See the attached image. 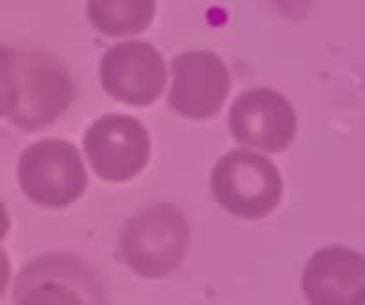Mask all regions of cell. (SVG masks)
<instances>
[{"label": "cell", "mask_w": 365, "mask_h": 305, "mask_svg": "<svg viewBox=\"0 0 365 305\" xmlns=\"http://www.w3.org/2000/svg\"><path fill=\"white\" fill-rule=\"evenodd\" d=\"M190 229L184 214L169 205H152L130 218L120 231L118 250L122 261L141 278H165L186 259Z\"/></svg>", "instance_id": "obj_1"}, {"label": "cell", "mask_w": 365, "mask_h": 305, "mask_svg": "<svg viewBox=\"0 0 365 305\" xmlns=\"http://www.w3.org/2000/svg\"><path fill=\"white\" fill-rule=\"evenodd\" d=\"M212 195L229 214L246 220L269 216L282 201V175L263 154L235 150L212 171Z\"/></svg>", "instance_id": "obj_2"}, {"label": "cell", "mask_w": 365, "mask_h": 305, "mask_svg": "<svg viewBox=\"0 0 365 305\" xmlns=\"http://www.w3.org/2000/svg\"><path fill=\"white\" fill-rule=\"evenodd\" d=\"M17 182L34 205L62 210L81 199L88 188V173L73 143L45 139L24 150Z\"/></svg>", "instance_id": "obj_3"}, {"label": "cell", "mask_w": 365, "mask_h": 305, "mask_svg": "<svg viewBox=\"0 0 365 305\" xmlns=\"http://www.w3.org/2000/svg\"><path fill=\"white\" fill-rule=\"evenodd\" d=\"M83 152L101 180L128 182L148 167L152 141L137 118L109 113L86 130Z\"/></svg>", "instance_id": "obj_4"}, {"label": "cell", "mask_w": 365, "mask_h": 305, "mask_svg": "<svg viewBox=\"0 0 365 305\" xmlns=\"http://www.w3.org/2000/svg\"><path fill=\"white\" fill-rule=\"evenodd\" d=\"M101 301L94 272L75 257L47 254L28 263L13 289V305H90Z\"/></svg>", "instance_id": "obj_5"}, {"label": "cell", "mask_w": 365, "mask_h": 305, "mask_svg": "<svg viewBox=\"0 0 365 305\" xmlns=\"http://www.w3.org/2000/svg\"><path fill=\"white\" fill-rule=\"evenodd\" d=\"M19 96L11 122L24 130L53 124L71 105L75 88L60 62L41 51L17 53Z\"/></svg>", "instance_id": "obj_6"}, {"label": "cell", "mask_w": 365, "mask_h": 305, "mask_svg": "<svg viewBox=\"0 0 365 305\" xmlns=\"http://www.w3.org/2000/svg\"><path fill=\"white\" fill-rule=\"evenodd\" d=\"M101 83L115 100L130 107H148L167 83V66L160 51L150 43L126 41L103 56Z\"/></svg>", "instance_id": "obj_7"}, {"label": "cell", "mask_w": 365, "mask_h": 305, "mask_svg": "<svg viewBox=\"0 0 365 305\" xmlns=\"http://www.w3.org/2000/svg\"><path fill=\"white\" fill-rule=\"evenodd\" d=\"M169 107L190 120H205L225 105L231 77L227 64L212 51H186L173 58Z\"/></svg>", "instance_id": "obj_8"}, {"label": "cell", "mask_w": 365, "mask_h": 305, "mask_svg": "<svg viewBox=\"0 0 365 305\" xmlns=\"http://www.w3.org/2000/svg\"><path fill=\"white\" fill-rule=\"evenodd\" d=\"M229 128L242 145L263 152H282L295 139L297 115L280 92L255 88L233 103Z\"/></svg>", "instance_id": "obj_9"}, {"label": "cell", "mask_w": 365, "mask_h": 305, "mask_svg": "<svg viewBox=\"0 0 365 305\" xmlns=\"http://www.w3.org/2000/svg\"><path fill=\"white\" fill-rule=\"evenodd\" d=\"M302 286L310 305H364V257L344 246L323 248L306 263Z\"/></svg>", "instance_id": "obj_10"}, {"label": "cell", "mask_w": 365, "mask_h": 305, "mask_svg": "<svg viewBox=\"0 0 365 305\" xmlns=\"http://www.w3.org/2000/svg\"><path fill=\"white\" fill-rule=\"evenodd\" d=\"M156 15V0H88L90 24L107 36L143 32Z\"/></svg>", "instance_id": "obj_11"}, {"label": "cell", "mask_w": 365, "mask_h": 305, "mask_svg": "<svg viewBox=\"0 0 365 305\" xmlns=\"http://www.w3.org/2000/svg\"><path fill=\"white\" fill-rule=\"evenodd\" d=\"M19 96L17 51L0 45V118L11 115Z\"/></svg>", "instance_id": "obj_12"}, {"label": "cell", "mask_w": 365, "mask_h": 305, "mask_svg": "<svg viewBox=\"0 0 365 305\" xmlns=\"http://www.w3.org/2000/svg\"><path fill=\"white\" fill-rule=\"evenodd\" d=\"M9 278H11V261H9L6 252L0 248V297H2L4 291H6Z\"/></svg>", "instance_id": "obj_13"}, {"label": "cell", "mask_w": 365, "mask_h": 305, "mask_svg": "<svg viewBox=\"0 0 365 305\" xmlns=\"http://www.w3.org/2000/svg\"><path fill=\"white\" fill-rule=\"evenodd\" d=\"M9 229H11V222H9V214H6V207L0 203V242L9 235Z\"/></svg>", "instance_id": "obj_14"}]
</instances>
